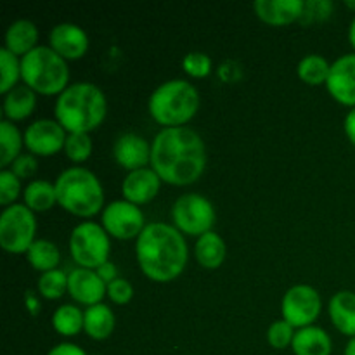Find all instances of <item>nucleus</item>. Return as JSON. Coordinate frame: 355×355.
<instances>
[{
    "label": "nucleus",
    "mask_w": 355,
    "mask_h": 355,
    "mask_svg": "<svg viewBox=\"0 0 355 355\" xmlns=\"http://www.w3.org/2000/svg\"><path fill=\"white\" fill-rule=\"evenodd\" d=\"M151 166L162 182L191 186L203 175L207 166L203 139L193 128H163L151 144Z\"/></svg>",
    "instance_id": "nucleus-1"
},
{
    "label": "nucleus",
    "mask_w": 355,
    "mask_h": 355,
    "mask_svg": "<svg viewBox=\"0 0 355 355\" xmlns=\"http://www.w3.org/2000/svg\"><path fill=\"white\" fill-rule=\"evenodd\" d=\"M135 255L148 279L170 283L186 269L189 250L179 229L163 222H153L146 225L137 238Z\"/></svg>",
    "instance_id": "nucleus-2"
},
{
    "label": "nucleus",
    "mask_w": 355,
    "mask_h": 355,
    "mask_svg": "<svg viewBox=\"0 0 355 355\" xmlns=\"http://www.w3.org/2000/svg\"><path fill=\"white\" fill-rule=\"evenodd\" d=\"M55 120L68 134H89L104 121L107 101L103 90L90 82L71 83L55 101Z\"/></svg>",
    "instance_id": "nucleus-3"
},
{
    "label": "nucleus",
    "mask_w": 355,
    "mask_h": 355,
    "mask_svg": "<svg viewBox=\"0 0 355 355\" xmlns=\"http://www.w3.org/2000/svg\"><path fill=\"white\" fill-rule=\"evenodd\" d=\"M58 203L75 217L90 218L104 207V189L96 173L82 166L64 170L55 180Z\"/></svg>",
    "instance_id": "nucleus-4"
},
{
    "label": "nucleus",
    "mask_w": 355,
    "mask_h": 355,
    "mask_svg": "<svg viewBox=\"0 0 355 355\" xmlns=\"http://www.w3.org/2000/svg\"><path fill=\"white\" fill-rule=\"evenodd\" d=\"M149 114L165 128L184 127L194 118L200 107V94L186 80H168L149 97Z\"/></svg>",
    "instance_id": "nucleus-5"
},
{
    "label": "nucleus",
    "mask_w": 355,
    "mask_h": 355,
    "mask_svg": "<svg viewBox=\"0 0 355 355\" xmlns=\"http://www.w3.org/2000/svg\"><path fill=\"white\" fill-rule=\"evenodd\" d=\"M21 80L33 92L62 94L69 87L68 62L47 45H38L21 58Z\"/></svg>",
    "instance_id": "nucleus-6"
},
{
    "label": "nucleus",
    "mask_w": 355,
    "mask_h": 355,
    "mask_svg": "<svg viewBox=\"0 0 355 355\" xmlns=\"http://www.w3.org/2000/svg\"><path fill=\"white\" fill-rule=\"evenodd\" d=\"M110 234L96 222H82L69 236V253L82 269H99L110 260Z\"/></svg>",
    "instance_id": "nucleus-7"
},
{
    "label": "nucleus",
    "mask_w": 355,
    "mask_h": 355,
    "mask_svg": "<svg viewBox=\"0 0 355 355\" xmlns=\"http://www.w3.org/2000/svg\"><path fill=\"white\" fill-rule=\"evenodd\" d=\"M37 234V218L26 205H10L0 215V245L10 255L30 250Z\"/></svg>",
    "instance_id": "nucleus-8"
},
{
    "label": "nucleus",
    "mask_w": 355,
    "mask_h": 355,
    "mask_svg": "<svg viewBox=\"0 0 355 355\" xmlns=\"http://www.w3.org/2000/svg\"><path fill=\"white\" fill-rule=\"evenodd\" d=\"M173 227L187 236H203L211 231L217 214L210 201L201 194H182L172 207Z\"/></svg>",
    "instance_id": "nucleus-9"
},
{
    "label": "nucleus",
    "mask_w": 355,
    "mask_h": 355,
    "mask_svg": "<svg viewBox=\"0 0 355 355\" xmlns=\"http://www.w3.org/2000/svg\"><path fill=\"white\" fill-rule=\"evenodd\" d=\"M322 309L319 291L309 284H297L284 293L281 312L283 319L293 328H307L319 318Z\"/></svg>",
    "instance_id": "nucleus-10"
},
{
    "label": "nucleus",
    "mask_w": 355,
    "mask_h": 355,
    "mask_svg": "<svg viewBox=\"0 0 355 355\" xmlns=\"http://www.w3.org/2000/svg\"><path fill=\"white\" fill-rule=\"evenodd\" d=\"M103 227L114 239H134L144 231V214L141 208L127 200L113 201L103 210Z\"/></svg>",
    "instance_id": "nucleus-11"
},
{
    "label": "nucleus",
    "mask_w": 355,
    "mask_h": 355,
    "mask_svg": "<svg viewBox=\"0 0 355 355\" xmlns=\"http://www.w3.org/2000/svg\"><path fill=\"white\" fill-rule=\"evenodd\" d=\"M66 137H68V132L59 125V121L49 120V118L28 125L23 135L28 151L35 156H44V158L55 155L61 149L64 151Z\"/></svg>",
    "instance_id": "nucleus-12"
},
{
    "label": "nucleus",
    "mask_w": 355,
    "mask_h": 355,
    "mask_svg": "<svg viewBox=\"0 0 355 355\" xmlns=\"http://www.w3.org/2000/svg\"><path fill=\"white\" fill-rule=\"evenodd\" d=\"M326 89L340 104L355 107V54L342 55L333 62Z\"/></svg>",
    "instance_id": "nucleus-13"
},
{
    "label": "nucleus",
    "mask_w": 355,
    "mask_h": 355,
    "mask_svg": "<svg viewBox=\"0 0 355 355\" xmlns=\"http://www.w3.org/2000/svg\"><path fill=\"white\" fill-rule=\"evenodd\" d=\"M49 47L66 61H76L89 51V37L78 24L61 23L51 30Z\"/></svg>",
    "instance_id": "nucleus-14"
},
{
    "label": "nucleus",
    "mask_w": 355,
    "mask_h": 355,
    "mask_svg": "<svg viewBox=\"0 0 355 355\" xmlns=\"http://www.w3.org/2000/svg\"><path fill=\"white\" fill-rule=\"evenodd\" d=\"M113 156L121 168L134 170L148 168L151 163V144L137 134H121L113 146Z\"/></svg>",
    "instance_id": "nucleus-15"
},
{
    "label": "nucleus",
    "mask_w": 355,
    "mask_h": 355,
    "mask_svg": "<svg viewBox=\"0 0 355 355\" xmlns=\"http://www.w3.org/2000/svg\"><path fill=\"white\" fill-rule=\"evenodd\" d=\"M107 290V284L99 277V274L92 269L71 270L68 276V293L78 304L92 307L101 304Z\"/></svg>",
    "instance_id": "nucleus-16"
},
{
    "label": "nucleus",
    "mask_w": 355,
    "mask_h": 355,
    "mask_svg": "<svg viewBox=\"0 0 355 355\" xmlns=\"http://www.w3.org/2000/svg\"><path fill=\"white\" fill-rule=\"evenodd\" d=\"M162 186V179L153 168H141L128 172L121 184V193L128 203L146 205L156 198Z\"/></svg>",
    "instance_id": "nucleus-17"
},
{
    "label": "nucleus",
    "mask_w": 355,
    "mask_h": 355,
    "mask_svg": "<svg viewBox=\"0 0 355 355\" xmlns=\"http://www.w3.org/2000/svg\"><path fill=\"white\" fill-rule=\"evenodd\" d=\"M305 2L302 0H257L253 3L257 17L270 26H286L295 23L304 14Z\"/></svg>",
    "instance_id": "nucleus-18"
},
{
    "label": "nucleus",
    "mask_w": 355,
    "mask_h": 355,
    "mask_svg": "<svg viewBox=\"0 0 355 355\" xmlns=\"http://www.w3.org/2000/svg\"><path fill=\"white\" fill-rule=\"evenodd\" d=\"M329 318L333 326L342 335L355 336V293L354 291H338L333 295L328 305Z\"/></svg>",
    "instance_id": "nucleus-19"
},
{
    "label": "nucleus",
    "mask_w": 355,
    "mask_h": 355,
    "mask_svg": "<svg viewBox=\"0 0 355 355\" xmlns=\"http://www.w3.org/2000/svg\"><path fill=\"white\" fill-rule=\"evenodd\" d=\"M291 349L295 355H331L333 342L322 328L307 326L295 333Z\"/></svg>",
    "instance_id": "nucleus-20"
},
{
    "label": "nucleus",
    "mask_w": 355,
    "mask_h": 355,
    "mask_svg": "<svg viewBox=\"0 0 355 355\" xmlns=\"http://www.w3.org/2000/svg\"><path fill=\"white\" fill-rule=\"evenodd\" d=\"M38 30L35 23L28 19L14 21L6 31V49L14 55H26L33 49H37Z\"/></svg>",
    "instance_id": "nucleus-21"
},
{
    "label": "nucleus",
    "mask_w": 355,
    "mask_h": 355,
    "mask_svg": "<svg viewBox=\"0 0 355 355\" xmlns=\"http://www.w3.org/2000/svg\"><path fill=\"white\" fill-rule=\"evenodd\" d=\"M225 243L215 231L200 236L194 246V255L203 269H218L225 260Z\"/></svg>",
    "instance_id": "nucleus-22"
},
{
    "label": "nucleus",
    "mask_w": 355,
    "mask_h": 355,
    "mask_svg": "<svg viewBox=\"0 0 355 355\" xmlns=\"http://www.w3.org/2000/svg\"><path fill=\"white\" fill-rule=\"evenodd\" d=\"M83 331L92 340H106L114 331V314L107 305L97 304L87 307L85 319H83Z\"/></svg>",
    "instance_id": "nucleus-23"
},
{
    "label": "nucleus",
    "mask_w": 355,
    "mask_h": 355,
    "mask_svg": "<svg viewBox=\"0 0 355 355\" xmlns=\"http://www.w3.org/2000/svg\"><path fill=\"white\" fill-rule=\"evenodd\" d=\"M37 106V96L26 85L10 90L3 99V114L9 121H21L30 116Z\"/></svg>",
    "instance_id": "nucleus-24"
},
{
    "label": "nucleus",
    "mask_w": 355,
    "mask_h": 355,
    "mask_svg": "<svg viewBox=\"0 0 355 355\" xmlns=\"http://www.w3.org/2000/svg\"><path fill=\"white\" fill-rule=\"evenodd\" d=\"M24 205L31 211H49L55 203H58V194H55V186L49 180H33L28 184L23 191Z\"/></svg>",
    "instance_id": "nucleus-25"
},
{
    "label": "nucleus",
    "mask_w": 355,
    "mask_h": 355,
    "mask_svg": "<svg viewBox=\"0 0 355 355\" xmlns=\"http://www.w3.org/2000/svg\"><path fill=\"white\" fill-rule=\"evenodd\" d=\"M26 259L35 270L45 274L58 269L61 253L58 246L49 239H35V243L26 252Z\"/></svg>",
    "instance_id": "nucleus-26"
},
{
    "label": "nucleus",
    "mask_w": 355,
    "mask_h": 355,
    "mask_svg": "<svg viewBox=\"0 0 355 355\" xmlns=\"http://www.w3.org/2000/svg\"><path fill=\"white\" fill-rule=\"evenodd\" d=\"M24 139L16 125L9 120L0 121V165H12L14 159L21 155Z\"/></svg>",
    "instance_id": "nucleus-27"
},
{
    "label": "nucleus",
    "mask_w": 355,
    "mask_h": 355,
    "mask_svg": "<svg viewBox=\"0 0 355 355\" xmlns=\"http://www.w3.org/2000/svg\"><path fill=\"white\" fill-rule=\"evenodd\" d=\"M85 312L76 305H61L52 314V328L62 336H76L83 329Z\"/></svg>",
    "instance_id": "nucleus-28"
},
{
    "label": "nucleus",
    "mask_w": 355,
    "mask_h": 355,
    "mask_svg": "<svg viewBox=\"0 0 355 355\" xmlns=\"http://www.w3.org/2000/svg\"><path fill=\"white\" fill-rule=\"evenodd\" d=\"M329 69H331V64L326 61V58L319 54H309L298 62V78L302 80L307 85H321V83L328 82Z\"/></svg>",
    "instance_id": "nucleus-29"
},
{
    "label": "nucleus",
    "mask_w": 355,
    "mask_h": 355,
    "mask_svg": "<svg viewBox=\"0 0 355 355\" xmlns=\"http://www.w3.org/2000/svg\"><path fill=\"white\" fill-rule=\"evenodd\" d=\"M21 78V59L7 51L6 47L0 49V92L3 96L16 89L17 80Z\"/></svg>",
    "instance_id": "nucleus-30"
},
{
    "label": "nucleus",
    "mask_w": 355,
    "mask_h": 355,
    "mask_svg": "<svg viewBox=\"0 0 355 355\" xmlns=\"http://www.w3.org/2000/svg\"><path fill=\"white\" fill-rule=\"evenodd\" d=\"M37 291L47 300H58L68 293V276L59 269L42 274L37 283Z\"/></svg>",
    "instance_id": "nucleus-31"
},
{
    "label": "nucleus",
    "mask_w": 355,
    "mask_h": 355,
    "mask_svg": "<svg viewBox=\"0 0 355 355\" xmlns=\"http://www.w3.org/2000/svg\"><path fill=\"white\" fill-rule=\"evenodd\" d=\"M64 153L73 163H83L92 155V139L89 134H68Z\"/></svg>",
    "instance_id": "nucleus-32"
},
{
    "label": "nucleus",
    "mask_w": 355,
    "mask_h": 355,
    "mask_svg": "<svg viewBox=\"0 0 355 355\" xmlns=\"http://www.w3.org/2000/svg\"><path fill=\"white\" fill-rule=\"evenodd\" d=\"M182 68L193 78H207L211 73V59L205 52H189L184 55Z\"/></svg>",
    "instance_id": "nucleus-33"
},
{
    "label": "nucleus",
    "mask_w": 355,
    "mask_h": 355,
    "mask_svg": "<svg viewBox=\"0 0 355 355\" xmlns=\"http://www.w3.org/2000/svg\"><path fill=\"white\" fill-rule=\"evenodd\" d=\"M295 328L291 324H288L284 319L276 321L270 324L269 331H267V340H269L270 347L277 350H284L293 343L295 338Z\"/></svg>",
    "instance_id": "nucleus-34"
},
{
    "label": "nucleus",
    "mask_w": 355,
    "mask_h": 355,
    "mask_svg": "<svg viewBox=\"0 0 355 355\" xmlns=\"http://www.w3.org/2000/svg\"><path fill=\"white\" fill-rule=\"evenodd\" d=\"M21 194V180L10 170L0 172V205L10 207Z\"/></svg>",
    "instance_id": "nucleus-35"
},
{
    "label": "nucleus",
    "mask_w": 355,
    "mask_h": 355,
    "mask_svg": "<svg viewBox=\"0 0 355 355\" xmlns=\"http://www.w3.org/2000/svg\"><path fill=\"white\" fill-rule=\"evenodd\" d=\"M106 295L110 297V300L116 305H127L128 302L134 298V288L123 277H118L113 283L107 284Z\"/></svg>",
    "instance_id": "nucleus-36"
},
{
    "label": "nucleus",
    "mask_w": 355,
    "mask_h": 355,
    "mask_svg": "<svg viewBox=\"0 0 355 355\" xmlns=\"http://www.w3.org/2000/svg\"><path fill=\"white\" fill-rule=\"evenodd\" d=\"M38 168V162L35 158V155L31 153H24V155H19L10 165V172L17 177V179H28V177L33 175Z\"/></svg>",
    "instance_id": "nucleus-37"
},
{
    "label": "nucleus",
    "mask_w": 355,
    "mask_h": 355,
    "mask_svg": "<svg viewBox=\"0 0 355 355\" xmlns=\"http://www.w3.org/2000/svg\"><path fill=\"white\" fill-rule=\"evenodd\" d=\"M331 14V2H305L304 14H302V23H311L314 19H326Z\"/></svg>",
    "instance_id": "nucleus-38"
},
{
    "label": "nucleus",
    "mask_w": 355,
    "mask_h": 355,
    "mask_svg": "<svg viewBox=\"0 0 355 355\" xmlns=\"http://www.w3.org/2000/svg\"><path fill=\"white\" fill-rule=\"evenodd\" d=\"M47 355H87V352L75 343H59Z\"/></svg>",
    "instance_id": "nucleus-39"
},
{
    "label": "nucleus",
    "mask_w": 355,
    "mask_h": 355,
    "mask_svg": "<svg viewBox=\"0 0 355 355\" xmlns=\"http://www.w3.org/2000/svg\"><path fill=\"white\" fill-rule=\"evenodd\" d=\"M96 272L99 274V277H101V279H103L106 284L113 283L114 279H118V277H120V276H118L116 266H114L113 262H110V260H107L106 263H103V266H101L99 269H96Z\"/></svg>",
    "instance_id": "nucleus-40"
},
{
    "label": "nucleus",
    "mask_w": 355,
    "mask_h": 355,
    "mask_svg": "<svg viewBox=\"0 0 355 355\" xmlns=\"http://www.w3.org/2000/svg\"><path fill=\"white\" fill-rule=\"evenodd\" d=\"M24 305H26V311L31 315H38V312H40V302H38V297L35 295V291L28 290L24 293Z\"/></svg>",
    "instance_id": "nucleus-41"
},
{
    "label": "nucleus",
    "mask_w": 355,
    "mask_h": 355,
    "mask_svg": "<svg viewBox=\"0 0 355 355\" xmlns=\"http://www.w3.org/2000/svg\"><path fill=\"white\" fill-rule=\"evenodd\" d=\"M345 134L349 141L355 146V107H352V111L345 118Z\"/></svg>",
    "instance_id": "nucleus-42"
},
{
    "label": "nucleus",
    "mask_w": 355,
    "mask_h": 355,
    "mask_svg": "<svg viewBox=\"0 0 355 355\" xmlns=\"http://www.w3.org/2000/svg\"><path fill=\"white\" fill-rule=\"evenodd\" d=\"M345 355H355V336L350 338V342L345 347Z\"/></svg>",
    "instance_id": "nucleus-43"
},
{
    "label": "nucleus",
    "mask_w": 355,
    "mask_h": 355,
    "mask_svg": "<svg viewBox=\"0 0 355 355\" xmlns=\"http://www.w3.org/2000/svg\"><path fill=\"white\" fill-rule=\"evenodd\" d=\"M349 40H350V44H352V47H354V51H355V19L352 21V24H350Z\"/></svg>",
    "instance_id": "nucleus-44"
},
{
    "label": "nucleus",
    "mask_w": 355,
    "mask_h": 355,
    "mask_svg": "<svg viewBox=\"0 0 355 355\" xmlns=\"http://www.w3.org/2000/svg\"><path fill=\"white\" fill-rule=\"evenodd\" d=\"M345 6L349 7V9L355 10V0H345Z\"/></svg>",
    "instance_id": "nucleus-45"
}]
</instances>
